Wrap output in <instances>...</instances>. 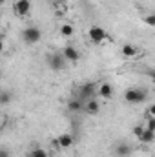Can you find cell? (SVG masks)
Returning <instances> with one entry per match:
<instances>
[{
	"label": "cell",
	"instance_id": "7402d4cb",
	"mask_svg": "<svg viewBox=\"0 0 155 157\" xmlns=\"http://www.w3.org/2000/svg\"><path fill=\"white\" fill-rule=\"evenodd\" d=\"M146 75H148V77L155 82V70H148V71H146Z\"/></svg>",
	"mask_w": 155,
	"mask_h": 157
},
{
	"label": "cell",
	"instance_id": "9a60e30c",
	"mask_svg": "<svg viewBox=\"0 0 155 157\" xmlns=\"http://www.w3.org/2000/svg\"><path fill=\"white\" fill-rule=\"evenodd\" d=\"M139 141H141V143H146V144L153 143V141H155V132L148 130V128H144V132H142V135L139 137Z\"/></svg>",
	"mask_w": 155,
	"mask_h": 157
},
{
	"label": "cell",
	"instance_id": "ba28073f",
	"mask_svg": "<svg viewBox=\"0 0 155 157\" xmlns=\"http://www.w3.org/2000/svg\"><path fill=\"white\" fill-rule=\"evenodd\" d=\"M84 112L88 113V115H99V112H100V104H99V101L93 97V99H89V101H86V104H84Z\"/></svg>",
	"mask_w": 155,
	"mask_h": 157
},
{
	"label": "cell",
	"instance_id": "8992f818",
	"mask_svg": "<svg viewBox=\"0 0 155 157\" xmlns=\"http://www.w3.org/2000/svg\"><path fill=\"white\" fill-rule=\"evenodd\" d=\"M97 95V90H95V84L93 82H86V84H82L80 88H78V97L86 102V101H89V99H93Z\"/></svg>",
	"mask_w": 155,
	"mask_h": 157
},
{
	"label": "cell",
	"instance_id": "30bf717a",
	"mask_svg": "<svg viewBox=\"0 0 155 157\" xmlns=\"http://www.w3.org/2000/svg\"><path fill=\"white\" fill-rule=\"evenodd\" d=\"M59 143H60V148L62 150H68L75 144V137L71 133H60L59 135Z\"/></svg>",
	"mask_w": 155,
	"mask_h": 157
},
{
	"label": "cell",
	"instance_id": "9c48e42d",
	"mask_svg": "<svg viewBox=\"0 0 155 157\" xmlns=\"http://www.w3.org/2000/svg\"><path fill=\"white\" fill-rule=\"evenodd\" d=\"M113 86L110 84V82H102L100 86H99V90H97V95L99 97H102V99H112L113 97Z\"/></svg>",
	"mask_w": 155,
	"mask_h": 157
},
{
	"label": "cell",
	"instance_id": "8fae6325",
	"mask_svg": "<svg viewBox=\"0 0 155 157\" xmlns=\"http://www.w3.org/2000/svg\"><path fill=\"white\" fill-rule=\"evenodd\" d=\"M113 152H115L117 157H130L131 155V152H133V148H131L128 143H119Z\"/></svg>",
	"mask_w": 155,
	"mask_h": 157
},
{
	"label": "cell",
	"instance_id": "603a6c76",
	"mask_svg": "<svg viewBox=\"0 0 155 157\" xmlns=\"http://www.w3.org/2000/svg\"><path fill=\"white\" fill-rule=\"evenodd\" d=\"M0 157H9V150L7 148H2L0 150Z\"/></svg>",
	"mask_w": 155,
	"mask_h": 157
},
{
	"label": "cell",
	"instance_id": "3957f363",
	"mask_svg": "<svg viewBox=\"0 0 155 157\" xmlns=\"http://www.w3.org/2000/svg\"><path fill=\"white\" fill-rule=\"evenodd\" d=\"M20 35H22V40H24L28 46H33V44L40 42V39H42V31H40V28H37V26H28V28H24Z\"/></svg>",
	"mask_w": 155,
	"mask_h": 157
},
{
	"label": "cell",
	"instance_id": "52a82bcc",
	"mask_svg": "<svg viewBox=\"0 0 155 157\" xmlns=\"http://www.w3.org/2000/svg\"><path fill=\"white\" fill-rule=\"evenodd\" d=\"M62 55H64V59L68 60V62H71V64H75L80 60V53H78V49L75 46H64L62 48Z\"/></svg>",
	"mask_w": 155,
	"mask_h": 157
},
{
	"label": "cell",
	"instance_id": "7a4b0ae2",
	"mask_svg": "<svg viewBox=\"0 0 155 157\" xmlns=\"http://www.w3.org/2000/svg\"><path fill=\"white\" fill-rule=\"evenodd\" d=\"M46 64H47V68H49V70H53V71H62V70L68 66V60L64 59L62 51H60V53H59V51H55V53L47 55Z\"/></svg>",
	"mask_w": 155,
	"mask_h": 157
},
{
	"label": "cell",
	"instance_id": "7c38bea8",
	"mask_svg": "<svg viewBox=\"0 0 155 157\" xmlns=\"http://www.w3.org/2000/svg\"><path fill=\"white\" fill-rule=\"evenodd\" d=\"M84 104H86V102H84L80 97H75V99L71 97V99L68 101V104H66V106H68V110H70V112L77 113V112H80V110H84Z\"/></svg>",
	"mask_w": 155,
	"mask_h": 157
},
{
	"label": "cell",
	"instance_id": "44dd1931",
	"mask_svg": "<svg viewBox=\"0 0 155 157\" xmlns=\"http://www.w3.org/2000/svg\"><path fill=\"white\" fill-rule=\"evenodd\" d=\"M146 112H148V115H150V117H155V102H153V104H150V106L146 108Z\"/></svg>",
	"mask_w": 155,
	"mask_h": 157
},
{
	"label": "cell",
	"instance_id": "5b68a950",
	"mask_svg": "<svg viewBox=\"0 0 155 157\" xmlns=\"http://www.w3.org/2000/svg\"><path fill=\"white\" fill-rule=\"evenodd\" d=\"M13 11L18 17H28L31 13V0H15L13 2Z\"/></svg>",
	"mask_w": 155,
	"mask_h": 157
},
{
	"label": "cell",
	"instance_id": "e0dca14e",
	"mask_svg": "<svg viewBox=\"0 0 155 157\" xmlns=\"http://www.w3.org/2000/svg\"><path fill=\"white\" fill-rule=\"evenodd\" d=\"M29 157H49V155H47V152H46L44 148H40V146H37V148H33V150H31V154H29Z\"/></svg>",
	"mask_w": 155,
	"mask_h": 157
},
{
	"label": "cell",
	"instance_id": "ffe728a7",
	"mask_svg": "<svg viewBox=\"0 0 155 157\" xmlns=\"http://www.w3.org/2000/svg\"><path fill=\"white\" fill-rule=\"evenodd\" d=\"M144 128H146L144 124H141V126H135V128H133V135H135V137L139 139V137L142 135V132H144Z\"/></svg>",
	"mask_w": 155,
	"mask_h": 157
},
{
	"label": "cell",
	"instance_id": "ac0fdd59",
	"mask_svg": "<svg viewBox=\"0 0 155 157\" xmlns=\"http://www.w3.org/2000/svg\"><path fill=\"white\" fill-rule=\"evenodd\" d=\"M142 20H144V24H146V26L155 28V13H148V15H144V17H142Z\"/></svg>",
	"mask_w": 155,
	"mask_h": 157
},
{
	"label": "cell",
	"instance_id": "4fadbf2b",
	"mask_svg": "<svg viewBox=\"0 0 155 157\" xmlns=\"http://www.w3.org/2000/svg\"><path fill=\"white\" fill-rule=\"evenodd\" d=\"M120 51H122V55H124V57L131 59V57H135V55L139 53V48H137L135 44H124V46L120 48Z\"/></svg>",
	"mask_w": 155,
	"mask_h": 157
},
{
	"label": "cell",
	"instance_id": "277c9868",
	"mask_svg": "<svg viewBox=\"0 0 155 157\" xmlns=\"http://www.w3.org/2000/svg\"><path fill=\"white\" fill-rule=\"evenodd\" d=\"M88 37H89V40H91L93 44H100V42H104V40L108 39V33H106L100 26H91V28L88 29Z\"/></svg>",
	"mask_w": 155,
	"mask_h": 157
},
{
	"label": "cell",
	"instance_id": "6da1fadb",
	"mask_svg": "<svg viewBox=\"0 0 155 157\" xmlns=\"http://www.w3.org/2000/svg\"><path fill=\"white\" fill-rule=\"evenodd\" d=\"M148 99V93L144 88H130L124 91V101L130 104H142Z\"/></svg>",
	"mask_w": 155,
	"mask_h": 157
},
{
	"label": "cell",
	"instance_id": "5bb4252c",
	"mask_svg": "<svg viewBox=\"0 0 155 157\" xmlns=\"http://www.w3.org/2000/svg\"><path fill=\"white\" fill-rule=\"evenodd\" d=\"M59 33H60L64 39H70V37H73L75 28H73V24H62V26H60V29H59Z\"/></svg>",
	"mask_w": 155,
	"mask_h": 157
},
{
	"label": "cell",
	"instance_id": "2e32d148",
	"mask_svg": "<svg viewBox=\"0 0 155 157\" xmlns=\"http://www.w3.org/2000/svg\"><path fill=\"white\" fill-rule=\"evenodd\" d=\"M9 102H11V93H9L7 90H4V91L0 93V104H2V106H7Z\"/></svg>",
	"mask_w": 155,
	"mask_h": 157
},
{
	"label": "cell",
	"instance_id": "d6986e66",
	"mask_svg": "<svg viewBox=\"0 0 155 157\" xmlns=\"http://www.w3.org/2000/svg\"><path fill=\"white\" fill-rule=\"evenodd\" d=\"M148 130H152V132H155V117H148L146 119V124H144Z\"/></svg>",
	"mask_w": 155,
	"mask_h": 157
}]
</instances>
